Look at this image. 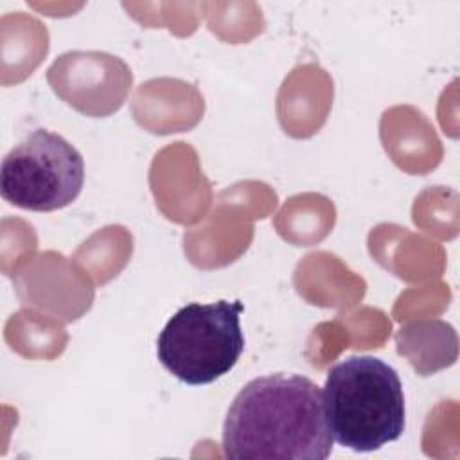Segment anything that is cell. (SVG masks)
I'll use <instances>...</instances> for the list:
<instances>
[{"instance_id": "3", "label": "cell", "mask_w": 460, "mask_h": 460, "mask_svg": "<svg viewBox=\"0 0 460 460\" xmlns=\"http://www.w3.org/2000/svg\"><path fill=\"white\" fill-rule=\"evenodd\" d=\"M241 311V300L183 305L158 334V361L181 383L199 386L217 381L244 350Z\"/></svg>"}, {"instance_id": "4", "label": "cell", "mask_w": 460, "mask_h": 460, "mask_svg": "<svg viewBox=\"0 0 460 460\" xmlns=\"http://www.w3.org/2000/svg\"><path fill=\"white\" fill-rule=\"evenodd\" d=\"M84 160L61 135L38 128L2 160V198L25 210L54 212L83 190Z\"/></svg>"}, {"instance_id": "1", "label": "cell", "mask_w": 460, "mask_h": 460, "mask_svg": "<svg viewBox=\"0 0 460 460\" xmlns=\"http://www.w3.org/2000/svg\"><path fill=\"white\" fill-rule=\"evenodd\" d=\"M223 451L235 460H325L332 435L320 386L298 374L252 379L228 408Z\"/></svg>"}, {"instance_id": "2", "label": "cell", "mask_w": 460, "mask_h": 460, "mask_svg": "<svg viewBox=\"0 0 460 460\" xmlns=\"http://www.w3.org/2000/svg\"><path fill=\"white\" fill-rule=\"evenodd\" d=\"M322 395L332 440L343 447L376 451L404 431L399 374L379 358L350 356L332 365Z\"/></svg>"}, {"instance_id": "5", "label": "cell", "mask_w": 460, "mask_h": 460, "mask_svg": "<svg viewBox=\"0 0 460 460\" xmlns=\"http://www.w3.org/2000/svg\"><path fill=\"white\" fill-rule=\"evenodd\" d=\"M397 352L420 374L437 372L431 352L440 367H449L456 359V332L442 320H420L401 327L395 334Z\"/></svg>"}]
</instances>
